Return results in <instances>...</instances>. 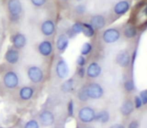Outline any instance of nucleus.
I'll return each instance as SVG.
<instances>
[{
	"mask_svg": "<svg viewBox=\"0 0 147 128\" xmlns=\"http://www.w3.org/2000/svg\"><path fill=\"white\" fill-rule=\"evenodd\" d=\"M30 1H31V3L34 6H36V7H41V6H43L46 3L47 0H30Z\"/></svg>",
	"mask_w": 147,
	"mask_h": 128,
	"instance_id": "34",
	"label": "nucleus"
},
{
	"mask_svg": "<svg viewBox=\"0 0 147 128\" xmlns=\"http://www.w3.org/2000/svg\"><path fill=\"white\" fill-rule=\"evenodd\" d=\"M121 37V32L117 28H108L102 33V40L106 44H113Z\"/></svg>",
	"mask_w": 147,
	"mask_h": 128,
	"instance_id": "2",
	"label": "nucleus"
},
{
	"mask_svg": "<svg viewBox=\"0 0 147 128\" xmlns=\"http://www.w3.org/2000/svg\"><path fill=\"white\" fill-rule=\"evenodd\" d=\"M134 104H133V100L131 99H125V100L122 102L121 106H120V113L122 114V116L124 117H128L133 113L134 111Z\"/></svg>",
	"mask_w": 147,
	"mask_h": 128,
	"instance_id": "12",
	"label": "nucleus"
},
{
	"mask_svg": "<svg viewBox=\"0 0 147 128\" xmlns=\"http://www.w3.org/2000/svg\"><path fill=\"white\" fill-rule=\"evenodd\" d=\"M84 87H85L86 93H87L89 99L97 100V99L102 98L103 95H104V89H103V87L99 83L91 82V83H88Z\"/></svg>",
	"mask_w": 147,
	"mask_h": 128,
	"instance_id": "1",
	"label": "nucleus"
},
{
	"mask_svg": "<svg viewBox=\"0 0 147 128\" xmlns=\"http://www.w3.org/2000/svg\"><path fill=\"white\" fill-rule=\"evenodd\" d=\"M39 119H40L41 124H42L43 126H46V127L51 126V125H53L55 122L54 114L49 110L42 111V112L40 113V115H39Z\"/></svg>",
	"mask_w": 147,
	"mask_h": 128,
	"instance_id": "11",
	"label": "nucleus"
},
{
	"mask_svg": "<svg viewBox=\"0 0 147 128\" xmlns=\"http://www.w3.org/2000/svg\"><path fill=\"white\" fill-rule=\"evenodd\" d=\"M145 13L147 14V6H146V8H145Z\"/></svg>",
	"mask_w": 147,
	"mask_h": 128,
	"instance_id": "38",
	"label": "nucleus"
},
{
	"mask_svg": "<svg viewBox=\"0 0 147 128\" xmlns=\"http://www.w3.org/2000/svg\"><path fill=\"white\" fill-rule=\"evenodd\" d=\"M126 128H140V124H139V121L136 120V119H133L129 122L128 126Z\"/></svg>",
	"mask_w": 147,
	"mask_h": 128,
	"instance_id": "33",
	"label": "nucleus"
},
{
	"mask_svg": "<svg viewBox=\"0 0 147 128\" xmlns=\"http://www.w3.org/2000/svg\"><path fill=\"white\" fill-rule=\"evenodd\" d=\"M24 128H39V123L36 120L32 119V120H29L26 123Z\"/></svg>",
	"mask_w": 147,
	"mask_h": 128,
	"instance_id": "31",
	"label": "nucleus"
},
{
	"mask_svg": "<svg viewBox=\"0 0 147 128\" xmlns=\"http://www.w3.org/2000/svg\"><path fill=\"white\" fill-rule=\"evenodd\" d=\"M109 128H126L125 125L121 124V123H114V124L110 125Z\"/></svg>",
	"mask_w": 147,
	"mask_h": 128,
	"instance_id": "36",
	"label": "nucleus"
},
{
	"mask_svg": "<svg viewBox=\"0 0 147 128\" xmlns=\"http://www.w3.org/2000/svg\"><path fill=\"white\" fill-rule=\"evenodd\" d=\"M41 32L44 36H51L55 32V24L52 20H45L41 24Z\"/></svg>",
	"mask_w": 147,
	"mask_h": 128,
	"instance_id": "14",
	"label": "nucleus"
},
{
	"mask_svg": "<svg viewBox=\"0 0 147 128\" xmlns=\"http://www.w3.org/2000/svg\"><path fill=\"white\" fill-rule=\"evenodd\" d=\"M94 121L101 123V124H106L110 121V113L106 109H102V110L98 111L95 114V119Z\"/></svg>",
	"mask_w": 147,
	"mask_h": 128,
	"instance_id": "18",
	"label": "nucleus"
},
{
	"mask_svg": "<svg viewBox=\"0 0 147 128\" xmlns=\"http://www.w3.org/2000/svg\"><path fill=\"white\" fill-rule=\"evenodd\" d=\"M0 128H2V127H0Z\"/></svg>",
	"mask_w": 147,
	"mask_h": 128,
	"instance_id": "41",
	"label": "nucleus"
},
{
	"mask_svg": "<svg viewBox=\"0 0 147 128\" xmlns=\"http://www.w3.org/2000/svg\"><path fill=\"white\" fill-rule=\"evenodd\" d=\"M123 34H124V36H125L126 38L132 39V38H135V37L137 36L138 31H137V29H136L135 26H133V25H128L127 27H126L125 29H124Z\"/></svg>",
	"mask_w": 147,
	"mask_h": 128,
	"instance_id": "21",
	"label": "nucleus"
},
{
	"mask_svg": "<svg viewBox=\"0 0 147 128\" xmlns=\"http://www.w3.org/2000/svg\"><path fill=\"white\" fill-rule=\"evenodd\" d=\"M86 128H91V127H86Z\"/></svg>",
	"mask_w": 147,
	"mask_h": 128,
	"instance_id": "40",
	"label": "nucleus"
},
{
	"mask_svg": "<svg viewBox=\"0 0 147 128\" xmlns=\"http://www.w3.org/2000/svg\"><path fill=\"white\" fill-rule=\"evenodd\" d=\"M90 24L95 30H100L104 28V26L106 25V20H105V17L103 15L96 14V15H93L90 18Z\"/></svg>",
	"mask_w": 147,
	"mask_h": 128,
	"instance_id": "13",
	"label": "nucleus"
},
{
	"mask_svg": "<svg viewBox=\"0 0 147 128\" xmlns=\"http://www.w3.org/2000/svg\"><path fill=\"white\" fill-rule=\"evenodd\" d=\"M133 104H134V108L135 109H140L143 106V102H142L141 98L139 95H135L133 98Z\"/></svg>",
	"mask_w": 147,
	"mask_h": 128,
	"instance_id": "28",
	"label": "nucleus"
},
{
	"mask_svg": "<svg viewBox=\"0 0 147 128\" xmlns=\"http://www.w3.org/2000/svg\"><path fill=\"white\" fill-rule=\"evenodd\" d=\"M55 71H56V75L60 79H65L69 74V67H68L67 62L64 59H59L56 63Z\"/></svg>",
	"mask_w": 147,
	"mask_h": 128,
	"instance_id": "8",
	"label": "nucleus"
},
{
	"mask_svg": "<svg viewBox=\"0 0 147 128\" xmlns=\"http://www.w3.org/2000/svg\"><path fill=\"white\" fill-rule=\"evenodd\" d=\"M77 97H78V99H79L80 101H83V102L89 100V98L87 96V93H86L85 87H82L81 89H79V91H78V93H77Z\"/></svg>",
	"mask_w": 147,
	"mask_h": 128,
	"instance_id": "27",
	"label": "nucleus"
},
{
	"mask_svg": "<svg viewBox=\"0 0 147 128\" xmlns=\"http://www.w3.org/2000/svg\"><path fill=\"white\" fill-rule=\"evenodd\" d=\"M82 33L85 37L91 38L95 35V29L92 27L90 23H83V27H82Z\"/></svg>",
	"mask_w": 147,
	"mask_h": 128,
	"instance_id": "23",
	"label": "nucleus"
},
{
	"mask_svg": "<svg viewBox=\"0 0 147 128\" xmlns=\"http://www.w3.org/2000/svg\"><path fill=\"white\" fill-rule=\"evenodd\" d=\"M74 89V79L73 78H69V79L65 80L63 83L61 84V90L65 93H69V92L73 91Z\"/></svg>",
	"mask_w": 147,
	"mask_h": 128,
	"instance_id": "22",
	"label": "nucleus"
},
{
	"mask_svg": "<svg viewBox=\"0 0 147 128\" xmlns=\"http://www.w3.org/2000/svg\"><path fill=\"white\" fill-rule=\"evenodd\" d=\"M67 112H68V115H69L70 117L73 116V114H74V102H73V100H69V102H68Z\"/></svg>",
	"mask_w": 147,
	"mask_h": 128,
	"instance_id": "30",
	"label": "nucleus"
},
{
	"mask_svg": "<svg viewBox=\"0 0 147 128\" xmlns=\"http://www.w3.org/2000/svg\"><path fill=\"white\" fill-rule=\"evenodd\" d=\"M69 45V37L67 34H60L56 41V47L59 52L63 53Z\"/></svg>",
	"mask_w": 147,
	"mask_h": 128,
	"instance_id": "16",
	"label": "nucleus"
},
{
	"mask_svg": "<svg viewBox=\"0 0 147 128\" xmlns=\"http://www.w3.org/2000/svg\"><path fill=\"white\" fill-rule=\"evenodd\" d=\"M123 87H124V90L128 93H131L135 90V85H134V81L130 78V79H127L124 81L123 83Z\"/></svg>",
	"mask_w": 147,
	"mask_h": 128,
	"instance_id": "24",
	"label": "nucleus"
},
{
	"mask_svg": "<svg viewBox=\"0 0 147 128\" xmlns=\"http://www.w3.org/2000/svg\"><path fill=\"white\" fill-rule=\"evenodd\" d=\"M77 1H81V0H77Z\"/></svg>",
	"mask_w": 147,
	"mask_h": 128,
	"instance_id": "39",
	"label": "nucleus"
},
{
	"mask_svg": "<svg viewBox=\"0 0 147 128\" xmlns=\"http://www.w3.org/2000/svg\"><path fill=\"white\" fill-rule=\"evenodd\" d=\"M130 9V3L128 0H120L118 1L113 7V12L115 15L122 16L125 15Z\"/></svg>",
	"mask_w": 147,
	"mask_h": 128,
	"instance_id": "9",
	"label": "nucleus"
},
{
	"mask_svg": "<svg viewBox=\"0 0 147 128\" xmlns=\"http://www.w3.org/2000/svg\"><path fill=\"white\" fill-rule=\"evenodd\" d=\"M116 63L120 67L122 68H128L131 64V55L129 54L127 50H121L117 53L116 59H115Z\"/></svg>",
	"mask_w": 147,
	"mask_h": 128,
	"instance_id": "5",
	"label": "nucleus"
},
{
	"mask_svg": "<svg viewBox=\"0 0 147 128\" xmlns=\"http://www.w3.org/2000/svg\"><path fill=\"white\" fill-rule=\"evenodd\" d=\"M5 59H6V61L10 64L17 63L18 60H19V52H18V49H16V48L8 49L5 53Z\"/></svg>",
	"mask_w": 147,
	"mask_h": 128,
	"instance_id": "19",
	"label": "nucleus"
},
{
	"mask_svg": "<svg viewBox=\"0 0 147 128\" xmlns=\"http://www.w3.org/2000/svg\"><path fill=\"white\" fill-rule=\"evenodd\" d=\"M82 27H83V23H82V22L77 21L72 25L70 32H72V34L73 35L80 34V33H82Z\"/></svg>",
	"mask_w": 147,
	"mask_h": 128,
	"instance_id": "26",
	"label": "nucleus"
},
{
	"mask_svg": "<svg viewBox=\"0 0 147 128\" xmlns=\"http://www.w3.org/2000/svg\"><path fill=\"white\" fill-rule=\"evenodd\" d=\"M38 51L43 56H49L53 51L52 43L48 40L42 41V42H40L38 45Z\"/></svg>",
	"mask_w": 147,
	"mask_h": 128,
	"instance_id": "15",
	"label": "nucleus"
},
{
	"mask_svg": "<svg viewBox=\"0 0 147 128\" xmlns=\"http://www.w3.org/2000/svg\"><path fill=\"white\" fill-rule=\"evenodd\" d=\"M77 74H78V76H79V77L83 78L84 76H85V74H86L85 68H84V67H79V68H78V70H77Z\"/></svg>",
	"mask_w": 147,
	"mask_h": 128,
	"instance_id": "35",
	"label": "nucleus"
},
{
	"mask_svg": "<svg viewBox=\"0 0 147 128\" xmlns=\"http://www.w3.org/2000/svg\"><path fill=\"white\" fill-rule=\"evenodd\" d=\"M101 72H102V67L98 62H91L86 68V75L91 79L99 77L101 75Z\"/></svg>",
	"mask_w": 147,
	"mask_h": 128,
	"instance_id": "10",
	"label": "nucleus"
},
{
	"mask_svg": "<svg viewBox=\"0 0 147 128\" xmlns=\"http://www.w3.org/2000/svg\"><path fill=\"white\" fill-rule=\"evenodd\" d=\"M139 96H140V98H141L142 102H143V105H146L147 104V89L140 91Z\"/></svg>",
	"mask_w": 147,
	"mask_h": 128,
	"instance_id": "32",
	"label": "nucleus"
},
{
	"mask_svg": "<svg viewBox=\"0 0 147 128\" xmlns=\"http://www.w3.org/2000/svg\"><path fill=\"white\" fill-rule=\"evenodd\" d=\"M7 8L12 19L13 18L18 19L20 13L22 12V4L20 0H9L7 3Z\"/></svg>",
	"mask_w": 147,
	"mask_h": 128,
	"instance_id": "6",
	"label": "nucleus"
},
{
	"mask_svg": "<svg viewBox=\"0 0 147 128\" xmlns=\"http://www.w3.org/2000/svg\"><path fill=\"white\" fill-rule=\"evenodd\" d=\"M26 37L22 33H16L13 37H12V43H13L14 48L16 49H22L26 45Z\"/></svg>",
	"mask_w": 147,
	"mask_h": 128,
	"instance_id": "17",
	"label": "nucleus"
},
{
	"mask_svg": "<svg viewBox=\"0 0 147 128\" xmlns=\"http://www.w3.org/2000/svg\"><path fill=\"white\" fill-rule=\"evenodd\" d=\"M4 85L9 89H14L19 84V78L14 71H8L3 77Z\"/></svg>",
	"mask_w": 147,
	"mask_h": 128,
	"instance_id": "4",
	"label": "nucleus"
},
{
	"mask_svg": "<svg viewBox=\"0 0 147 128\" xmlns=\"http://www.w3.org/2000/svg\"><path fill=\"white\" fill-rule=\"evenodd\" d=\"M27 75L30 81L33 83H39L43 80V71L38 66H31L27 70Z\"/></svg>",
	"mask_w": 147,
	"mask_h": 128,
	"instance_id": "7",
	"label": "nucleus"
},
{
	"mask_svg": "<svg viewBox=\"0 0 147 128\" xmlns=\"http://www.w3.org/2000/svg\"><path fill=\"white\" fill-rule=\"evenodd\" d=\"M86 63H87V60H86L85 56H83V55H81V54L76 59V64L78 65V67H84V66L86 65Z\"/></svg>",
	"mask_w": 147,
	"mask_h": 128,
	"instance_id": "29",
	"label": "nucleus"
},
{
	"mask_svg": "<svg viewBox=\"0 0 147 128\" xmlns=\"http://www.w3.org/2000/svg\"><path fill=\"white\" fill-rule=\"evenodd\" d=\"M76 11L79 12V13H83L84 11H85V6L83 5H79L76 7Z\"/></svg>",
	"mask_w": 147,
	"mask_h": 128,
	"instance_id": "37",
	"label": "nucleus"
},
{
	"mask_svg": "<svg viewBox=\"0 0 147 128\" xmlns=\"http://www.w3.org/2000/svg\"><path fill=\"white\" fill-rule=\"evenodd\" d=\"M92 50H93L92 44H91L90 42H85V43H83L81 49H80V53H81V55H83V56H86V55L90 54V53L92 52Z\"/></svg>",
	"mask_w": 147,
	"mask_h": 128,
	"instance_id": "25",
	"label": "nucleus"
},
{
	"mask_svg": "<svg viewBox=\"0 0 147 128\" xmlns=\"http://www.w3.org/2000/svg\"><path fill=\"white\" fill-rule=\"evenodd\" d=\"M33 93H34V89L29 86H25V87H22L19 91V96L22 100H29L32 98Z\"/></svg>",
	"mask_w": 147,
	"mask_h": 128,
	"instance_id": "20",
	"label": "nucleus"
},
{
	"mask_svg": "<svg viewBox=\"0 0 147 128\" xmlns=\"http://www.w3.org/2000/svg\"><path fill=\"white\" fill-rule=\"evenodd\" d=\"M96 111L90 106H84L78 111V119L82 123H91L94 121Z\"/></svg>",
	"mask_w": 147,
	"mask_h": 128,
	"instance_id": "3",
	"label": "nucleus"
}]
</instances>
